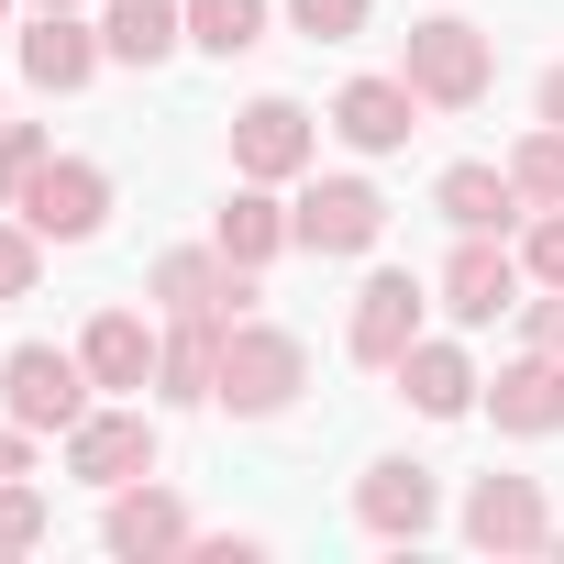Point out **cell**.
I'll return each instance as SVG.
<instances>
[{"label":"cell","instance_id":"obj_1","mask_svg":"<svg viewBox=\"0 0 564 564\" xmlns=\"http://www.w3.org/2000/svg\"><path fill=\"white\" fill-rule=\"evenodd\" d=\"M311 399V344L289 333V322H232L221 333V388H210V410H232V421H289Z\"/></svg>","mask_w":564,"mask_h":564},{"label":"cell","instance_id":"obj_2","mask_svg":"<svg viewBox=\"0 0 564 564\" xmlns=\"http://www.w3.org/2000/svg\"><path fill=\"white\" fill-rule=\"evenodd\" d=\"M89 410H100V377L78 366V344H12V355H0V421L67 443Z\"/></svg>","mask_w":564,"mask_h":564},{"label":"cell","instance_id":"obj_3","mask_svg":"<svg viewBox=\"0 0 564 564\" xmlns=\"http://www.w3.org/2000/svg\"><path fill=\"white\" fill-rule=\"evenodd\" d=\"M399 78H410L432 111H476V100L498 89V45H487L465 12H432V23H410V45H399Z\"/></svg>","mask_w":564,"mask_h":564},{"label":"cell","instance_id":"obj_4","mask_svg":"<svg viewBox=\"0 0 564 564\" xmlns=\"http://www.w3.org/2000/svg\"><path fill=\"white\" fill-rule=\"evenodd\" d=\"M322 166V111L289 100V89H254L232 111V177H265V188H300Z\"/></svg>","mask_w":564,"mask_h":564},{"label":"cell","instance_id":"obj_5","mask_svg":"<svg viewBox=\"0 0 564 564\" xmlns=\"http://www.w3.org/2000/svg\"><path fill=\"white\" fill-rule=\"evenodd\" d=\"M520 289H531V265H520V243H509V232H454V254H443V276H432V300H443V322H454V333L509 322V311H520Z\"/></svg>","mask_w":564,"mask_h":564},{"label":"cell","instance_id":"obj_6","mask_svg":"<svg viewBox=\"0 0 564 564\" xmlns=\"http://www.w3.org/2000/svg\"><path fill=\"white\" fill-rule=\"evenodd\" d=\"M254 276H265V265H232L221 243H166V254L144 265V300H155L166 322H177V311H210V322H243V311L265 300Z\"/></svg>","mask_w":564,"mask_h":564},{"label":"cell","instance_id":"obj_7","mask_svg":"<svg viewBox=\"0 0 564 564\" xmlns=\"http://www.w3.org/2000/svg\"><path fill=\"white\" fill-rule=\"evenodd\" d=\"M289 221H300V254H377V243H388V188L311 166L300 199H289Z\"/></svg>","mask_w":564,"mask_h":564},{"label":"cell","instance_id":"obj_8","mask_svg":"<svg viewBox=\"0 0 564 564\" xmlns=\"http://www.w3.org/2000/svg\"><path fill=\"white\" fill-rule=\"evenodd\" d=\"M155 465H166V432H155V410H144V399H111V410H89V421L67 432V476H78V487H100V498H111V487H133V476H155Z\"/></svg>","mask_w":564,"mask_h":564},{"label":"cell","instance_id":"obj_9","mask_svg":"<svg viewBox=\"0 0 564 564\" xmlns=\"http://www.w3.org/2000/svg\"><path fill=\"white\" fill-rule=\"evenodd\" d=\"M432 333V289H421V276L410 265H377L366 276V289H355V322H344V355L366 366V377H388L410 344Z\"/></svg>","mask_w":564,"mask_h":564},{"label":"cell","instance_id":"obj_10","mask_svg":"<svg viewBox=\"0 0 564 564\" xmlns=\"http://www.w3.org/2000/svg\"><path fill=\"white\" fill-rule=\"evenodd\" d=\"M12 210H23L45 243H100V232H111V166H100V155H45Z\"/></svg>","mask_w":564,"mask_h":564},{"label":"cell","instance_id":"obj_11","mask_svg":"<svg viewBox=\"0 0 564 564\" xmlns=\"http://www.w3.org/2000/svg\"><path fill=\"white\" fill-rule=\"evenodd\" d=\"M355 520H366V542H421V531H443V476L421 454H377L355 476Z\"/></svg>","mask_w":564,"mask_h":564},{"label":"cell","instance_id":"obj_12","mask_svg":"<svg viewBox=\"0 0 564 564\" xmlns=\"http://www.w3.org/2000/svg\"><path fill=\"white\" fill-rule=\"evenodd\" d=\"M188 542H199V520H188L177 487L133 476V487L100 498V553H122V564H166V553H188Z\"/></svg>","mask_w":564,"mask_h":564},{"label":"cell","instance_id":"obj_13","mask_svg":"<svg viewBox=\"0 0 564 564\" xmlns=\"http://www.w3.org/2000/svg\"><path fill=\"white\" fill-rule=\"evenodd\" d=\"M12 67H23V89H45V100H78L111 56H100V12H34L23 23V45H12Z\"/></svg>","mask_w":564,"mask_h":564},{"label":"cell","instance_id":"obj_14","mask_svg":"<svg viewBox=\"0 0 564 564\" xmlns=\"http://www.w3.org/2000/svg\"><path fill=\"white\" fill-rule=\"evenodd\" d=\"M454 531L476 553H542L553 542V498H542V476H476L465 509H454Z\"/></svg>","mask_w":564,"mask_h":564},{"label":"cell","instance_id":"obj_15","mask_svg":"<svg viewBox=\"0 0 564 564\" xmlns=\"http://www.w3.org/2000/svg\"><path fill=\"white\" fill-rule=\"evenodd\" d=\"M509 443H553L564 432V355H542V344H520L498 377H487V399H476Z\"/></svg>","mask_w":564,"mask_h":564},{"label":"cell","instance_id":"obj_16","mask_svg":"<svg viewBox=\"0 0 564 564\" xmlns=\"http://www.w3.org/2000/svg\"><path fill=\"white\" fill-rule=\"evenodd\" d=\"M155 355H166V322H144V311H89V333H78V366L100 377V399H144L155 388Z\"/></svg>","mask_w":564,"mask_h":564},{"label":"cell","instance_id":"obj_17","mask_svg":"<svg viewBox=\"0 0 564 564\" xmlns=\"http://www.w3.org/2000/svg\"><path fill=\"white\" fill-rule=\"evenodd\" d=\"M421 89L399 78V67H377V78H344V100H333V133L355 144V155H399L410 133H421Z\"/></svg>","mask_w":564,"mask_h":564},{"label":"cell","instance_id":"obj_18","mask_svg":"<svg viewBox=\"0 0 564 564\" xmlns=\"http://www.w3.org/2000/svg\"><path fill=\"white\" fill-rule=\"evenodd\" d=\"M432 210H443L454 232H520V221H531L509 155H465V166H443V177H432Z\"/></svg>","mask_w":564,"mask_h":564},{"label":"cell","instance_id":"obj_19","mask_svg":"<svg viewBox=\"0 0 564 564\" xmlns=\"http://www.w3.org/2000/svg\"><path fill=\"white\" fill-rule=\"evenodd\" d=\"M388 377H399V399H410L421 421H465V410L487 399V377H476V355H465L454 333H421V344H410Z\"/></svg>","mask_w":564,"mask_h":564},{"label":"cell","instance_id":"obj_20","mask_svg":"<svg viewBox=\"0 0 564 564\" xmlns=\"http://www.w3.org/2000/svg\"><path fill=\"white\" fill-rule=\"evenodd\" d=\"M166 322V311H155ZM221 333L232 322H210V311H177L166 322V355H155V399L166 410H210V388H221Z\"/></svg>","mask_w":564,"mask_h":564},{"label":"cell","instance_id":"obj_21","mask_svg":"<svg viewBox=\"0 0 564 564\" xmlns=\"http://www.w3.org/2000/svg\"><path fill=\"white\" fill-rule=\"evenodd\" d=\"M232 265H276V254H289L300 243V221H289V199H276L265 177H232V199H221V232H210Z\"/></svg>","mask_w":564,"mask_h":564},{"label":"cell","instance_id":"obj_22","mask_svg":"<svg viewBox=\"0 0 564 564\" xmlns=\"http://www.w3.org/2000/svg\"><path fill=\"white\" fill-rule=\"evenodd\" d=\"M188 45V12L177 0H100V56L111 67H166Z\"/></svg>","mask_w":564,"mask_h":564},{"label":"cell","instance_id":"obj_23","mask_svg":"<svg viewBox=\"0 0 564 564\" xmlns=\"http://www.w3.org/2000/svg\"><path fill=\"white\" fill-rule=\"evenodd\" d=\"M177 12H188V45L232 67V56H254V45H265V23H276V0H177Z\"/></svg>","mask_w":564,"mask_h":564},{"label":"cell","instance_id":"obj_24","mask_svg":"<svg viewBox=\"0 0 564 564\" xmlns=\"http://www.w3.org/2000/svg\"><path fill=\"white\" fill-rule=\"evenodd\" d=\"M509 177H520L531 210H553V199H564V122H531V133L509 144Z\"/></svg>","mask_w":564,"mask_h":564},{"label":"cell","instance_id":"obj_25","mask_svg":"<svg viewBox=\"0 0 564 564\" xmlns=\"http://www.w3.org/2000/svg\"><path fill=\"white\" fill-rule=\"evenodd\" d=\"M276 12H289L300 45H355V34L377 23V0H276Z\"/></svg>","mask_w":564,"mask_h":564},{"label":"cell","instance_id":"obj_26","mask_svg":"<svg viewBox=\"0 0 564 564\" xmlns=\"http://www.w3.org/2000/svg\"><path fill=\"white\" fill-rule=\"evenodd\" d=\"M45 289V232L23 210H0V300H34Z\"/></svg>","mask_w":564,"mask_h":564},{"label":"cell","instance_id":"obj_27","mask_svg":"<svg viewBox=\"0 0 564 564\" xmlns=\"http://www.w3.org/2000/svg\"><path fill=\"white\" fill-rule=\"evenodd\" d=\"M56 531V509H45V487L34 476H12V487H0V564H12V553H34Z\"/></svg>","mask_w":564,"mask_h":564},{"label":"cell","instance_id":"obj_28","mask_svg":"<svg viewBox=\"0 0 564 564\" xmlns=\"http://www.w3.org/2000/svg\"><path fill=\"white\" fill-rule=\"evenodd\" d=\"M45 155H56V133H45V122H0V210L34 188V166H45Z\"/></svg>","mask_w":564,"mask_h":564},{"label":"cell","instance_id":"obj_29","mask_svg":"<svg viewBox=\"0 0 564 564\" xmlns=\"http://www.w3.org/2000/svg\"><path fill=\"white\" fill-rule=\"evenodd\" d=\"M509 243H520V265H531V289H564V199H553V210H531Z\"/></svg>","mask_w":564,"mask_h":564},{"label":"cell","instance_id":"obj_30","mask_svg":"<svg viewBox=\"0 0 564 564\" xmlns=\"http://www.w3.org/2000/svg\"><path fill=\"white\" fill-rule=\"evenodd\" d=\"M520 333H531L542 355H564V289H531V300H520Z\"/></svg>","mask_w":564,"mask_h":564},{"label":"cell","instance_id":"obj_31","mask_svg":"<svg viewBox=\"0 0 564 564\" xmlns=\"http://www.w3.org/2000/svg\"><path fill=\"white\" fill-rule=\"evenodd\" d=\"M188 553H199V564H254V553H265V542H254V531H199V542H188Z\"/></svg>","mask_w":564,"mask_h":564},{"label":"cell","instance_id":"obj_32","mask_svg":"<svg viewBox=\"0 0 564 564\" xmlns=\"http://www.w3.org/2000/svg\"><path fill=\"white\" fill-rule=\"evenodd\" d=\"M12 476H34V432H23V421H0V487H12Z\"/></svg>","mask_w":564,"mask_h":564},{"label":"cell","instance_id":"obj_33","mask_svg":"<svg viewBox=\"0 0 564 564\" xmlns=\"http://www.w3.org/2000/svg\"><path fill=\"white\" fill-rule=\"evenodd\" d=\"M531 122H564V56H553V67L531 78Z\"/></svg>","mask_w":564,"mask_h":564},{"label":"cell","instance_id":"obj_34","mask_svg":"<svg viewBox=\"0 0 564 564\" xmlns=\"http://www.w3.org/2000/svg\"><path fill=\"white\" fill-rule=\"evenodd\" d=\"M23 12H89V0H23Z\"/></svg>","mask_w":564,"mask_h":564},{"label":"cell","instance_id":"obj_35","mask_svg":"<svg viewBox=\"0 0 564 564\" xmlns=\"http://www.w3.org/2000/svg\"><path fill=\"white\" fill-rule=\"evenodd\" d=\"M12 12H23V0H0V23H12Z\"/></svg>","mask_w":564,"mask_h":564},{"label":"cell","instance_id":"obj_36","mask_svg":"<svg viewBox=\"0 0 564 564\" xmlns=\"http://www.w3.org/2000/svg\"><path fill=\"white\" fill-rule=\"evenodd\" d=\"M0 122H12V89H0Z\"/></svg>","mask_w":564,"mask_h":564}]
</instances>
